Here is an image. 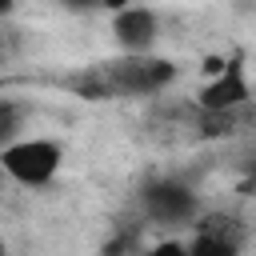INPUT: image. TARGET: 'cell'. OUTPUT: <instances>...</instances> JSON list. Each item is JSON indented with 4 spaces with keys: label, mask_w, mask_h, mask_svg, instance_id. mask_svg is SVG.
Returning <instances> with one entry per match:
<instances>
[{
    "label": "cell",
    "mask_w": 256,
    "mask_h": 256,
    "mask_svg": "<svg viewBox=\"0 0 256 256\" xmlns=\"http://www.w3.org/2000/svg\"><path fill=\"white\" fill-rule=\"evenodd\" d=\"M60 160H64V148L44 136H24V140H12L8 148H0L4 176L24 188H44L60 172Z\"/></svg>",
    "instance_id": "obj_1"
},
{
    "label": "cell",
    "mask_w": 256,
    "mask_h": 256,
    "mask_svg": "<svg viewBox=\"0 0 256 256\" xmlns=\"http://www.w3.org/2000/svg\"><path fill=\"white\" fill-rule=\"evenodd\" d=\"M104 80L112 96H148L176 80V64L164 56H128L104 68Z\"/></svg>",
    "instance_id": "obj_2"
},
{
    "label": "cell",
    "mask_w": 256,
    "mask_h": 256,
    "mask_svg": "<svg viewBox=\"0 0 256 256\" xmlns=\"http://www.w3.org/2000/svg\"><path fill=\"white\" fill-rule=\"evenodd\" d=\"M252 100V84L244 76V60L232 56L220 76H212L200 88V112H240Z\"/></svg>",
    "instance_id": "obj_3"
},
{
    "label": "cell",
    "mask_w": 256,
    "mask_h": 256,
    "mask_svg": "<svg viewBox=\"0 0 256 256\" xmlns=\"http://www.w3.org/2000/svg\"><path fill=\"white\" fill-rule=\"evenodd\" d=\"M144 212L160 224H184L196 216V192L184 188L180 180H156L144 192Z\"/></svg>",
    "instance_id": "obj_4"
},
{
    "label": "cell",
    "mask_w": 256,
    "mask_h": 256,
    "mask_svg": "<svg viewBox=\"0 0 256 256\" xmlns=\"http://www.w3.org/2000/svg\"><path fill=\"white\" fill-rule=\"evenodd\" d=\"M156 32H160V20L152 8H120L112 16V36L128 56H148L156 44Z\"/></svg>",
    "instance_id": "obj_5"
},
{
    "label": "cell",
    "mask_w": 256,
    "mask_h": 256,
    "mask_svg": "<svg viewBox=\"0 0 256 256\" xmlns=\"http://www.w3.org/2000/svg\"><path fill=\"white\" fill-rule=\"evenodd\" d=\"M188 256H236V236L232 232H196L188 244Z\"/></svg>",
    "instance_id": "obj_6"
},
{
    "label": "cell",
    "mask_w": 256,
    "mask_h": 256,
    "mask_svg": "<svg viewBox=\"0 0 256 256\" xmlns=\"http://www.w3.org/2000/svg\"><path fill=\"white\" fill-rule=\"evenodd\" d=\"M236 128V112H200V136H228Z\"/></svg>",
    "instance_id": "obj_7"
},
{
    "label": "cell",
    "mask_w": 256,
    "mask_h": 256,
    "mask_svg": "<svg viewBox=\"0 0 256 256\" xmlns=\"http://www.w3.org/2000/svg\"><path fill=\"white\" fill-rule=\"evenodd\" d=\"M16 128H20V112H16V104H0V148L12 144Z\"/></svg>",
    "instance_id": "obj_8"
},
{
    "label": "cell",
    "mask_w": 256,
    "mask_h": 256,
    "mask_svg": "<svg viewBox=\"0 0 256 256\" xmlns=\"http://www.w3.org/2000/svg\"><path fill=\"white\" fill-rule=\"evenodd\" d=\"M144 256H188V244H180V240H160V244L148 248Z\"/></svg>",
    "instance_id": "obj_9"
},
{
    "label": "cell",
    "mask_w": 256,
    "mask_h": 256,
    "mask_svg": "<svg viewBox=\"0 0 256 256\" xmlns=\"http://www.w3.org/2000/svg\"><path fill=\"white\" fill-rule=\"evenodd\" d=\"M128 248H132V236H128V232H120L112 244H104V256H124Z\"/></svg>",
    "instance_id": "obj_10"
},
{
    "label": "cell",
    "mask_w": 256,
    "mask_h": 256,
    "mask_svg": "<svg viewBox=\"0 0 256 256\" xmlns=\"http://www.w3.org/2000/svg\"><path fill=\"white\" fill-rule=\"evenodd\" d=\"M8 12H12V4H8V0H0V16H8Z\"/></svg>",
    "instance_id": "obj_11"
},
{
    "label": "cell",
    "mask_w": 256,
    "mask_h": 256,
    "mask_svg": "<svg viewBox=\"0 0 256 256\" xmlns=\"http://www.w3.org/2000/svg\"><path fill=\"white\" fill-rule=\"evenodd\" d=\"M4 180H8V176H4V168H0V188H4Z\"/></svg>",
    "instance_id": "obj_12"
},
{
    "label": "cell",
    "mask_w": 256,
    "mask_h": 256,
    "mask_svg": "<svg viewBox=\"0 0 256 256\" xmlns=\"http://www.w3.org/2000/svg\"><path fill=\"white\" fill-rule=\"evenodd\" d=\"M0 256H8V248H4V240H0Z\"/></svg>",
    "instance_id": "obj_13"
}]
</instances>
